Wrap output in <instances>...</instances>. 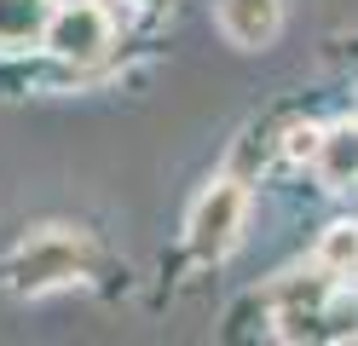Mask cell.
<instances>
[{
	"label": "cell",
	"mask_w": 358,
	"mask_h": 346,
	"mask_svg": "<svg viewBox=\"0 0 358 346\" xmlns=\"http://www.w3.org/2000/svg\"><path fill=\"white\" fill-rule=\"evenodd\" d=\"M87 266V243L76 237V231H35V237L17 248V260H12V283L17 294H47V289H64V283H76Z\"/></svg>",
	"instance_id": "cell-1"
},
{
	"label": "cell",
	"mask_w": 358,
	"mask_h": 346,
	"mask_svg": "<svg viewBox=\"0 0 358 346\" xmlns=\"http://www.w3.org/2000/svg\"><path fill=\"white\" fill-rule=\"evenodd\" d=\"M243 214H249V196H243L237 179H220L214 191H203V202L191 208V254L196 260H226L243 231Z\"/></svg>",
	"instance_id": "cell-2"
},
{
	"label": "cell",
	"mask_w": 358,
	"mask_h": 346,
	"mask_svg": "<svg viewBox=\"0 0 358 346\" xmlns=\"http://www.w3.org/2000/svg\"><path fill=\"white\" fill-rule=\"evenodd\" d=\"M47 46H52L58 58H70V64L99 58L104 46H110V12L93 6V0H70V6H58L47 17Z\"/></svg>",
	"instance_id": "cell-3"
},
{
	"label": "cell",
	"mask_w": 358,
	"mask_h": 346,
	"mask_svg": "<svg viewBox=\"0 0 358 346\" xmlns=\"http://www.w3.org/2000/svg\"><path fill=\"white\" fill-rule=\"evenodd\" d=\"M283 23V0H220V29H226L231 46H272Z\"/></svg>",
	"instance_id": "cell-4"
},
{
	"label": "cell",
	"mask_w": 358,
	"mask_h": 346,
	"mask_svg": "<svg viewBox=\"0 0 358 346\" xmlns=\"http://www.w3.org/2000/svg\"><path fill=\"white\" fill-rule=\"evenodd\" d=\"M312 168L329 191H358V127L341 122L318 138V150H312Z\"/></svg>",
	"instance_id": "cell-5"
},
{
	"label": "cell",
	"mask_w": 358,
	"mask_h": 346,
	"mask_svg": "<svg viewBox=\"0 0 358 346\" xmlns=\"http://www.w3.org/2000/svg\"><path fill=\"white\" fill-rule=\"evenodd\" d=\"M52 0H0V46H24L35 35H47Z\"/></svg>",
	"instance_id": "cell-6"
},
{
	"label": "cell",
	"mask_w": 358,
	"mask_h": 346,
	"mask_svg": "<svg viewBox=\"0 0 358 346\" xmlns=\"http://www.w3.org/2000/svg\"><path fill=\"white\" fill-rule=\"evenodd\" d=\"M318 271H335V277H352L358 271V225L341 219L318 237Z\"/></svg>",
	"instance_id": "cell-7"
},
{
	"label": "cell",
	"mask_w": 358,
	"mask_h": 346,
	"mask_svg": "<svg viewBox=\"0 0 358 346\" xmlns=\"http://www.w3.org/2000/svg\"><path fill=\"white\" fill-rule=\"evenodd\" d=\"M318 138H324L318 127H289V138H283V150L295 156V161H306L312 150H318Z\"/></svg>",
	"instance_id": "cell-8"
},
{
	"label": "cell",
	"mask_w": 358,
	"mask_h": 346,
	"mask_svg": "<svg viewBox=\"0 0 358 346\" xmlns=\"http://www.w3.org/2000/svg\"><path fill=\"white\" fill-rule=\"evenodd\" d=\"M133 6H150V0H133Z\"/></svg>",
	"instance_id": "cell-9"
}]
</instances>
